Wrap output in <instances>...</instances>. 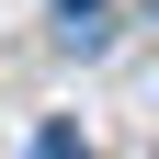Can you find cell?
<instances>
[{
	"instance_id": "cell-1",
	"label": "cell",
	"mask_w": 159,
	"mask_h": 159,
	"mask_svg": "<svg viewBox=\"0 0 159 159\" xmlns=\"http://www.w3.org/2000/svg\"><path fill=\"white\" fill-rule=\"evenodd\" d=\"M68 11H91V0H68Z\"/></svg>"
}]
</instances>
